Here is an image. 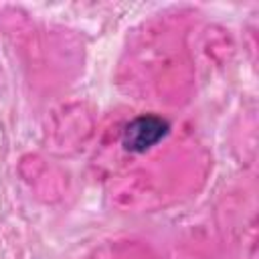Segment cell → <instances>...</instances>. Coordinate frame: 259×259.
Here are the masks:
<instances>
[{
  "label": "cell",
  "mask_w": 259,
  "mask_h": 259,
  "mask_svg": "<svg viewBox=\"0 0 259 259\" xmlns=\"http://www.w3.org/2000/svg\"><path fill=\"white\" fill-rule=\"evenodd\" d=\"M168 132L166 121L160 117H138L123 132V144L132 152H144L160 142Z\"/></svg>",
  "instance_id": "obj_1"
}]
</instances>
